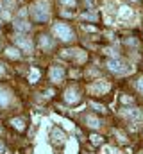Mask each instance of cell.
<instances>
[{"mask_svg":"<svg viewBox=\"0 0 143 154\" xmlns=\"http://www.w3.org/2000/svg\"><path fill=\"white\" fill-rule=\"evenodd\" d=\"M41 5H43V2H38L34 7L31 9V13H32V16H34L38 22H47V20H48V16H50V14H48V9H47V7H48V4H47L45 7H41Z\"/></svg>","mask_w":143,"mask_h":154,"instance_id":"3","label":"cell"},{"mask_svg":"<svg viewBox=\"0 0 143 154\" xmlns=\"http://www.w3.org/2000/svg\"><path fill=\"white\" fill-rule=\"evenodd\" d=\"M14 29L20 31V32H25V31L31 29V23L25 22V20H14Z\"/></svg>","mask_w":143,"mask_h":154,"instance_id":"10","label":"cell"},{"mask_svg":"<svg viewBox=\"0 0 143 154\" xmlns=\"http://www.w3.org/2000/svg\"><path fill=\"white\" fill-rule=\"evenodd\" d=\"M52 142L63 143V142H65V133H63L61 129H54V131H52Z\"/></svg>","mask_w":143,"mask_h":154,"instance_id":"11","label":"cell"},{"mask_svg":"<svg viewBox=\"0 0 143 154\" xmlns=\"http://www.w3.org/2000/svg\"><path fill=\"white\" fill-rule=\"evenodd\" d=\"M91 138V143H95V145H100L102 143V138L99 136V134H93V136H90Z\"/></svg>","mask_w":143,"mask_h":154,"instance_id":"19","label":"cell"},{"mask_svg":"<svg viewBox=\"0 0 143 154\" xmlns=\"http://www.w3.org/2000/svg\"><path fill=\"white\" fill-rule=\"evenodd\" d=\"M0 7H2V5H0Z\"/></svg>","mask_w":143,"mask_h":154,"instance_id":"26","label":"cell"},{"mask_svg":"<svg viewBox=\"0 0 143 154\" xmlns=\"http://www.w3.org/2000/svg\"><path fill=\"white\" fill-rule=\"evenodd\" d=\"M0 75H4V65H0Z\"/></svg>","mask_w":143,"mask_h":154,"instance_id":"24","label":"cell"},{"mask_svg":"<svg viewBox=\"0 0 143 154\" xmlns=\"http://www.w3.org/2000/svg\"><path fill=\"white\" fill-rule=\"evenodd\" d=\"M11 124H13V127H16L18 131H23V129H25V122H23L22 118H13Z\"/></svg>","mask_w":143,"mask_h":154,"instance_id":"14","label":"cell"},{"mask_svg":"<svg viewBox=\"0 0 143 154\" xmlns=\"http://www.w3.org/2000/svg\"><path fill=\"white\" fill-rule=\"evenodd\" d=\"M123 115L129 116V118L134 120V122H143V111L141 109H138V108H131V109L123 111Z\"/></svg>","mask_w":143,"mask_h":154,"instance_id":"5","label":"cell"},{"mask_svg":"<svg viewBox=\"0 0 143 154\" xmlns=\"http://www.w3.org/2000/svg\"><path fill=\"white\" fill-rule=\"evenodd\" d=\"M136 88H138V91H140V93H143V77H140V79H138Z\"/></svg>","mask_w":143,"mask_h":154,"instance_id":"20","label":"cell"},{"mask_svg":"<svg viewBox=\"0 0 143 154\" xmlns=\"http://www.w3.org/2000/svg\"><path fill=\"white\" fill-rule=\"evenodd\" d=\"M16 43L25 50H32V41L29 38H25V36H16Z\"/></svg>","mask_w":143,"mask_h":154,"instance_id":"9","label":"cell"},{"mask_svg":"<svg viewBox=\"0 0 143 154\" xmlns=\"http://www.w3.org/2000/svg\"><path fill=\"white\" fill-rule=\"evenodd\" d=\"M107 68H109L111 72H114V74H120V75L132 72V66H129V65L123 63L122 59H109V61H107Z\"/></svg>","mask_w":143,"mask_h":154,"instance_id":"1","label":"cell"},{"mask_svg":"<svg viewBox=\"0 0 143 154\" xmlns=\"http://www.w3.org/2000/svg\"><path fill=\"white\" fill-rule=\"evenodd\" d=\"M61 4H65V5H70V7H73V5H75V0H61Z\"/></svg>","mask_w":143,"mask_h":154,"instance_id":"21","label":"cell"},{"mask_svg":"<svg viewBox=\"0 0 143 154\" xmlns=\"http://www.w3.org/2000/svg\"><path fill=\"white\" fill-rule=\"evenodd\" d=\"M65 100H66L68 104H75V102L81 100V97H79V93H77L75 90H66V93H65Z\"/></svg>","mask_w":143,"mask_h":154,"instance_id":"7","label":"cell"},{"mask_svg":"<svg viewBox=\"0 0 143 154\" xmlns=\"http://www.w3.org/2000/svg\"><path fill=\"white\" fill-rule=\"evenodd\" d=\"M38 79H39V70L32 68V70H31V77H29V81H31V82H36Z\"/></svg>","mask_w":143,"mask_h":154,"instance_id":"17","label":"cell"},{"mask_svg":"<svg viewBox=\"0 0 143 154\" xmlns=\"http://www.w3.org/2000/svg\"><path fill=\"white\" fill-rule=\"evenodd\" d=\"M132 2H138V0H132Z\"/></svg>","mask_w":143,"mask_h":154,"instance_id":"25","label":"cell"},{"mask_svg":"<svg viewBox=\"0 0 143 154\" xmlns=\"http://www.w3.org/2000/svg\"><path fill=\"white\" fill-rule=\"evenodd\" d=\"M90 106H91L93 109H97V111H100V113H104V111H106V108H104L102 104H97V102H90Z\"/></svg>","mask_w":143,"mask_h":154,"instance_id":"18","label":"cell"},{"mask_svg":"<svg viewBox=\"0 0 143 154\" xmlns=\"http://www.w3.org/2000/svg\"><path fill=\"white\" fill-rule=\"evenodd\" d=\"M54 34L61 41H72L73 39V32H72V29L66 23H56L54 25Z\"/></svg>","mask_w":143,"mask_h":154,"instance_id":"2","label":"cell"},{"mask_svg":"<svg viewBox=\"0 0 143 154\" xmlns=\"http://www.w3.org/2000/svg\"><path fill=\"white\" fill-rule=\"evenodd\" d=\"M86 124H88L91 129H99V127H100V120H99L97 116H91V115L86 116Z\"/></svg>","mask_w":143,"mask_h":154,"instance_id":"13","label":"cell"},{"mask_svg":"<svg viewBox=\"0 0 143 154\" xmlns=\"http://www.w3.org/2000/svg\"><path fill=\"white\" fill-rule=\"evenodd\" d=\"M0 154H5V147H4V143H0Z\"/></svg>","mask_w":143,"mask_h":154,"instance_id":"23","label":"cell"},{"mask_svg":"<svg viewBox=\"0 0 143 154\" xmlns=\"http://www.w3.org/2000/svg\"><path fill=\"white\" fill-rule=\"evenodd\" d=\"M39 45H41V48H50L52 47V39L48 36H41L39 38Z\"/></svg>","mask_w":143,"mask_h":154,"instance_id":"16","label":"cell"},{"mask_svg":"<svg viewBox=\"0 0 143 154\" xmlns=\"http://www.w3.org/2000/svg\"><path fill=\"white\" fill-rule=\"evenodd\" d=\"M65 77V70L61 66H52L50 68V81L52 82H61Z\"/></svg>","mask_w":143,"mask_h":154,"instance_id":"4","label":"cell"},{"mask_svg":"<svg viewBox=\"0 0 143 154\" xmlns=\"http://www.w3.org/2000/svg\"><path fill=\"white\" fill-rule=\"evenodd\" d=\"M107 90H109V84L104 82V81H97V82H93L90 86V91L91 93H106Z\"/></svg>","mask_w":143,"mask_h":154,"instance_id":"6","label":"cell"},{"mask_svg":"<svg viewBox=\"0 0 143 154\" xmlns=\"http://www.w3.org/2000/svg\"><path fill=\"white\" fill-rule=\"evenodd\" d=\"M7 102H9V93L4 88H0V106H7Z\"/></svg>","mask_w":143,"mask_h":154,"instance_id":"15","label":"cell"},{"mask_svg":"<svg viewBox=\"0 0 143 154\" xmlns=\"http://www.w3.org/2000/svg\"><path fill=\"white\" fill-rule=\"evenodd\" d=\"M5 56L7 57H11V59H20V50L16 48V47H9V48H5Z\"/></svg>","mask_w":143,"mask_h":154,"instance_id":"12","label":"cell"},{"mask_svg":"<svg viewBox=\"0 0 143 154\" xmlns=\"http://www.w3.org/2000/svg\"><path fill=\"white\" fill-rule=\"evenodd\" d=\"M118 18H120V20H129V18H132V9L127 7V5H122V7L118 9Z\"/></svg>","mask_w":143,"mask_h":154,"instance_id":"8","label":"cell"},{"mask_svg":"<svg viewBox=\"0 0 143 154\" xmlns=\"http://www.w3.org/2000/svg\"><path fill=\"white\" fill-rule=\"evenodd\" d=\"M122 102H125V104H129V102H132V99H131V97H122Z\"/></svg>","mask_w":143,"mask_h":154,"instance_id":"22","label":"cell"}]
</instances>
